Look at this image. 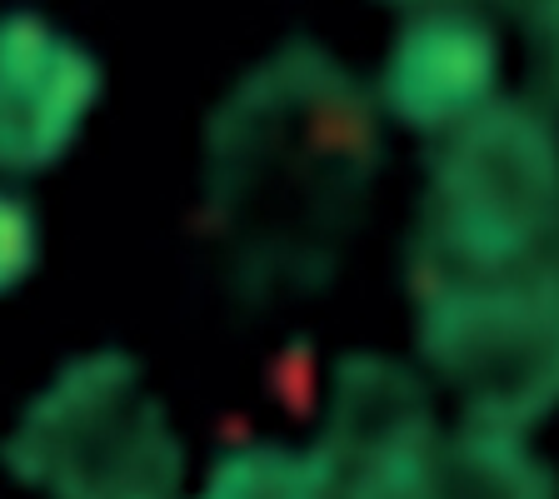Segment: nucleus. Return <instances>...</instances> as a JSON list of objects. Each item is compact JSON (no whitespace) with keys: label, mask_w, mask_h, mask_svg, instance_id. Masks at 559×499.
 Returning a JSON list of instances; mask_svg holds the SVG:
<instances>
[{"label":"nucleus","mask_w":559,"mask_h":499,"mask_svg":"<svg viewBox=\"0 0 559 499\" xmlns=\"http://www.w3.org/2000/svg\"><path fill=\"white\" fill-rule=\"evenodd\" d=\"M380 175L374 100L295 35L240 75L205 126V221L250 295L320 290Z\"/></svg>","instance_id":"f257e3e1"},{"label":"nucleus","mask_w":559,"mask_h":499,"mask_svg":"<svg viewBox=\"0 0 559 499\" xmlns=\"http://www.w3.org/2000/svg\"><path fill=\"white\" fill-rule=\"evenodd\" d=\"M559 235V130L530 100H489L444 130L409 245V285L520 270Z\"/></svg>","instance_id":"f03ea898"},{"label":"nucleus","mask_w":559,"mask_h":499,"mask_svg":"<svg viewBox=\"0 0 559 499\" xmlns=\"http://www.w3.org/2000/svg\"><path fill=\"white\" fill-rule=\"evenodd\" d=\"M5 465L50 495L155 499L180 489L186 450L140 380V365L120 349H95L31 400L5 440Z\"/></svg>","instance_id":"7ed1b4c3"},{"label":"nucleus","mask_w":559,"mask_h":499,"mask_svg":"<svg viewBox=\"0 0 559 499\" xmlns=\"http://www.w3.org/2000/svg\"><path fill=\"white\" fill-rule=\"evenodd\" d=\"M419 360L454 390L465 419L530 430L559 409V270L450 275L419 285Z\"/></svg>","instance_id":"20e7f679"},{"label":"nucleus","mask_w":559,"mask_h":499,"mask_svg":"<svg viewBox=\"0 0 559 499\" xmlns=\"http://www.w3.org/2000/svg\"><path fill=\"white\" fill-rule=\"evenodd\" d=\"M444 430L430 390L384 355H345L325 409V435L310 444L330 495H430Z\"/></svg>","instance_id":"39448f33"},{"label":"nucleus","mask_w":559,"mask_h":499,"mask_svg":"<svg viewBox=\"0 0 559 499\" xmlns=\"http://www.w3.org/2000/svg\"><path fill=\"white\" fill-rule=\"evenodd\" d=\"M100 95V66L70 35L15 11L0 40V145L15 175L46 170L70 151Z\"/></svg>","instance_id":"423d86ee"},{"label":"nucleus","mask_w":559,"mask_h":499,"mask_svg":"<svg viewBox=\"0 0 559 499\" xmlns=\"http://www.w3.org/2000/svg\"><path fill=\"white\" fill-rule=\"evenodd\" d=\"M500 46L475 11H415L384 56L380 100L400 126L444 135L495 100Z\"/></svg>","instance_id":"0eeeda50"},{"label":"nucleus","mask_w":559,"mask_h":499,"mask_svg":"<svg viewBox=\"0 0 559 499\" xmlns=\"http://www.w3.org/2000/svg\"><path fill=\"white\" fill-rule=\"evenodd\" d=\"M559 479L530 454L524 430L465 419L440 440L430 495H555Z\"/></svg>","instance_id":"6e6552de"},{"label":"nucleus","mask_w":559,"mask_h":499,"mask_svg":"<svg viewBox=\"0 0 559 499\" xmlns=\"http://www.w3.org/2000/svg\"><path fill=\"white\" fill-rule=\"evenodd\" d=\"M210 495H255V499H314L330 495L325 470L314 460V450H285V444H245V450L225 454L215 475H210Z\"/></svg>","instance_id":"1a4fd4ad"},{"label":"nucleus","mask_w":559,"mask_h":499,"mask_svg":"<svg viewBox=\"0 0 559 499\" xmlns=\"http://www.w3.org/2000/svg\"><path fill=\"white\" fill-rule=\"evenodd\" d=\"M35 260H40V221L25 195H5L0 205V280L5 285H25L35 275Z\"/></svg>","instance_id":"9d476101"},{"label":"nucleus","mask_w":559,"mask_h":499,"mask_svg":"<svg viewBox=\"0 0 559 499\" xmlns=\"http://www.w3.org/2000/svg\"><path fill=\"white\" fill-rule=\"evenodd\" d=\"M514 15L530 31V50H535L539 81L559 100V0H514Z\"/></svg>","instance_id":"9b49d317"},{"label":"nucleus","mask_w":559,"mask_h":499,"mask_svg":"<svg viewBox=\"0 0 559 499\" xmlns=\"http://www.w3.org/2000/svg\"><path fill=\"white\" fill-rule=\"evenodd\" d=\"M390 5H405V11H514V0H390Z\"/></svg>","instance_id":"f8f14e48"}]
</instances>
